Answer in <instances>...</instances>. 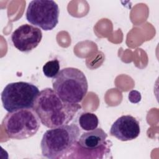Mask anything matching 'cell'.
I'll list each match as a JSON object with an SVG mask.
<instances>
[{
    "label": "cell",
    "instance_id": "cell-1",
    "mask_svg": "<svg viewBox=\"0 0 159 159\" xmlns=\"http://www.w3.org/2000/svg\"><path fill=\"white\" fill-rule=\"evenodd\" d=\"M81 106L62 101L55 91L47 88L40 91L33 109L42 124L49 128L68 124Z\"/></svg>",
    "mask_w": 159,
    "mask_h": 159
},
{
    "label": "cell",
    "instance_id": "cell-2",
    "mask_svg": "<svg viewBox=\"0 0 159 159\" xmlns=\"http://www.w3.org/2000/svg\"><path fill=\"white\" fill-rule=\"evenodd\" d=\"M80 132L79 127L75 124L47 130L40 142L42 155L50 159L62 158L69 155L79 139Z\"/></svg>",
    "mask_w": 159,
    "mask_h": 159
},
{
    "label": "cell",
    "instance_id": "cell-3",
    "mask_svg": "<svg viewBox=\"0 0 159 159\" xmlns=\"http://www.w3.org/2000/svg\"><path fill=\"white\" fill-rule=\"evenodd\" d=\"M52 86L62 101L78 104L86 95L88 84L82 71L76 68L67 67L61 70L53 78Z\"/></svg>",
    "mask_w": 159,
    "mask_h": 159
},
{
    "label": "cell",
    "instance_id": "cell-4",
    "mask_svg": "<svg viewBox=\"0 0 159 159\" xmlns=\"http://www.w3.org/2000/svg\"><path fill=\"white\" fill-rule=\"evenodd\" d=\"M40 120L32 109L8 112L2 125L6 135L12 139L24 140L34 136L40 127Z\"/></svg>",
    "mask_w": 159,
    "mask_h": 159
},
{
    "label": "cell",
    "instance_id": "cell-5",
    "mask_svg": "<svg viewBox=\"0 0 159 159\" xmlns=\"http://www.w3.org/2000/svg\"><path fill=\"white\" fill-rule=\"evenodd\" d=\"M107 134L98 128L83 133L75 144L70 158H102L111 152L112 143L107 140ZM68 155V156H69Z\"/></svg>",
    "mask_w": 159,
    "mask_h": 159
},
{
    "label": "cell",
    "instance_id": "cell-6",
    "mask_svg": "<svg viewBox=\"0 0 159 159\" xmlns=\"http://www.w3.org/2000/svg\"><path fill=\"white\" fill-rule=\"evenodd\" d=\"M39 93L36 86L28 82L9 83L5 86L1 95L3 107L7 112L33 109Z\"/></svg>",
    "mask_w": 159,
    "mask_h": 159
},
{
    "label": "cell",
    "instance_id": "cell-7",
    "mask_svg": "<svg viewBox=\"0 0 159 159\" xmlns=\"http://www.w3.org/2000/svg\"><path fill=\"white\" fill-rule=\"evenodd\" d=\"M60 10L58 4L52 0L31 1L26 11V19L31 24L48 31L58 23Z\"/></svg>",
    "mask_w": 159,
    "mask_h": 159
},
{
    "label": "cell",
    "instance_id": "cell-8",
    "mask_svg": "<svg viewBox=\"0 0 159 159\" xmlns=\"http://www.w3.org/2000/svg\"><path fill=\"white\" fill-rule=\"evenodd\" d=\"M42 38L41 30L27 24L20 25L11 35L14 46L22 52H28L35 48L41 42Z\"/></svg>",
    "mask_w": 159,
    "mask_h": 159
},
{
    "label": "cell",
    "instance_id": "cell-9",
    "mask_svg": "<svg viewBox=\"0 0 159 159\" xmlns=\"http://www.w3.org/2000/svg\"><path fill=\"white\" fill-rule=\"evenodd\" d=\"M139 122L130 115L122 116L112 125L110 129L111 135L121 141L135 139L140 134Z\"/></svg>",
    "mask_w": 159,
    "mask_h": 159
},
{
    "label": "cell",
    "instance_id": "cell-10",
    "mask_svg": "<svg viewBox=\"0 0 159 159\" xmlns=\"http://www.w3.org/2000/svg\"><path fill=\"white\" fill-rule=\"evenodd\" d=\"M80 127L86 131L94 130L99 124V120L96 114L91 112L82 113L78 119Z\"/></svg>",
    "mask_w": 159,
    "mask_h": 159
},
{
    "label": "cell",
    "instance_id": "cell-11",
    "mask_svg": "<svg viewBox=\"0 0 159 159\" xmlns=\"http://www.w3.org/2000/svg\"><path fill=\"white\" fill-rule=\"evenodd\" d=\"M60 62L58 60H52L47 61L43 66L42 70L44 75L47 78H55L60 72Z\"/></svg>",
    "mask_w": 159,
    "mask_h": 159
},
{
    "label": "cell",
    "instance_id": "cell-12",
    "mask_svg": "<svg viewBox=\"0 0 159 159\" xmlns=\"http://www.w3.org/2000/svg\"><path fill=\"white\" fill-rule=\"evenodd\" d=\"M129 100L132 103H138L141 101V94L140 92L136 90H132L129 93Z\"/></svg>",
    "mask_w": 159,
    "mask_h": 159
}]
</instances>
